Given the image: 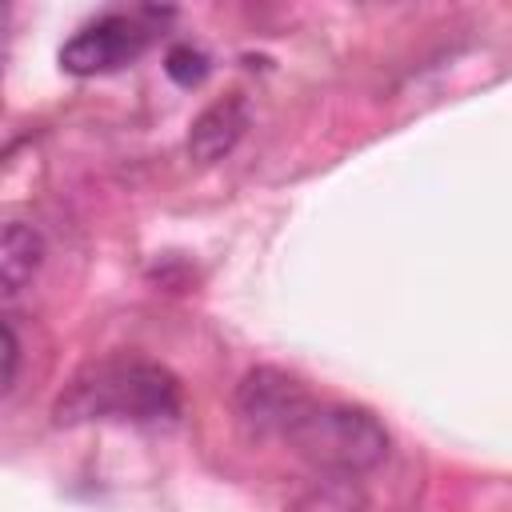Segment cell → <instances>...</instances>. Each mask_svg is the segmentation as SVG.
<instances>
[{
    "instance_id": "8",
    "label": "cell",
    "mask_w": 512,
    "mask_h": 512,
    "mask_svg": "<svg viewBox=\"0 0 512 512\" xmlns=\"http://www.w3.org/2000/svg\"><path fill=\"white\" fill-rule=\"evenodd\" d=\"M164 72L176 80V84H200L204 80V72H208V56L200 52V48H192V44H176V48H168V56H164Z\"/></svg>"
},
{
    "instance_id": "2",
    "label": "cell",
    "mask_w": 512,
    "mask_h": 512,
    "mask_svg": "<svg viewBox=\"0 0 512 512\" xmlns=\"http://www.w3.org/2000/svg\"><path fill=\"white\" fill-rule=\"evenodd\" d=\"M288 448L304 456L320 476H360L384 464L388 428L356 404H320L288 436Z\"/></svg>"
},
{
    "instance_id": "4",
    "label": "cell",
    "mask_w": 512,
    "mask_h": 512,
    "mask_svg": "<svg viewBox=\"0 0 512 512\" xmlns=\"http://www.w3.org/2000/svg\"><path fill=\"white\" fill-rule=\"evenodd\" d=\"M152 16H160V12L140 8V12H108L92 24H84L60 48L64 72L96 76V72H116V68L132 64L152 40Z\"/></svg>"
},
{
    "instance_id": "6",
    "label": "cell",
    "mask_w": 512,
    "mask_h": 512,
    "mask_svg": "<svg viewBox=\"0 0 512 512\" xmlns=\"http://www.w3.org/2000/svg\"><path fill=\"white\" fill-rule=\"evenodd\" d=\"M40 260H44V236L24 220H8L4 236H0V284H4V296H16L36 276Z\"/></svg>"
},
{
    "instance_id": "5",
    "label": "cell",
    "mask_w": 512,
    "mask_h": 512,
    "mask_svg": "<svg viewBox=\"0 0 512 512\" xmlns=\"http://www.w3.org/2000/svg\"><path fill=\"white\" fill-rule=\"evenodd\" d=\"M244 128H248V104H244L240 96H224V100L208 104V108L192 120V132H188V152H192V160H200V164L224 160V156L240 144Z\"/></svg>"
},
{
    "instance_id": "1",
    "label": "cell",
    "mask_w": 512,
    "mask_h": 512,
    "mask_svg": "<svg viewBox=\"0 0 512 512\" xmlns=\"http://www.w3.org/2000/svg\"><path fill=\"white\" fill-rule=\"evenodd\" d=\"M180 416V384L164 364L120 356L88 364L56 400V424L84 420H132L168 424Z\"/></svg>"
},
{
    "instance_id": "9",
    "label": "cell",
    "mask_w": 512,
    "mask_h": 512,
    "mask_svg": "<svg viewBox=\"0 0 512 512\" xmlns=\"http://www.w3.org/2000/svg\"><path fill=\"white\" fill-rule=\"evenodd\" d=\"M4 376H0V384H4V392H12V384H16V368H20V336H16V324H12V316H4Z\"/></svg>"
},
{
    "instance_id": "7",
    "label": "cell",
    "mask_w": 512,
    "mask_h": 512,
    "mask_svg": "<svg viewBox=\"0 0 512 512\" xmlns=\"http://www.w3.org/2000/svg\"><path fill=\"white\" fill-rule=\"evenodd\" d=\"M284 512H372V504L356 484V476H320Z\"/></svg>"
},
{
    "instance_id": "3",
    "label": "cell",
    "mask_w": 512,
    "mask_h": 512,
    "mask_svg": "<svg viewBox=\"0 0 512 512\" xmlns=\"http://www.w3.org/2000/svg\"><path fill=\"white\" fill-rule=\"evenodd\" d=\"M316 408V396L304 380L288 376L284 368L260 364L236 384V420L252 440H284L300 428V420Z\"/></svg>"
}]
</instances>
